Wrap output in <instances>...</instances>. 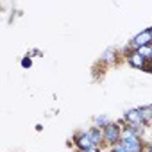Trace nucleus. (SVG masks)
<instances>
[{"mask_svg":"<svg viewBox=\"0 0 152 152\" xmlns=\"http://www.w3.org/2000/svg\"><path fill=\"white\" fill-rule=\"evenodd\" d=\"M73 145L77 147V150H79V152H83V150H88V148L95 147V145H93V141H91V138H90V134H88V131H81V132L75 134V136H73Z\"/></svg>","mask_w":152,"mask_h":152,"instance_id":"obj_4","label":"nucleus"},{"mask_svg":"<svg viewBox=\"0 0 152 152\" xmlns=\"http://www.w3.org/2000/svg\"><path fill=\"white\" fill-rule=\"evenodd\" d=\"M138 109H140L143 125H145L147 129H150V127H152V107H150V106H143V107H138Z\"/></svg>","mask_w":152,"mask_h":152,"instance_id":"obj_8","label":"nucleus"},{"mask_svg":"<svg viewBox=\"0 0 152 152\" xmlns=\"http://www.w3.org/2000/svg\"><path fill=\"white\" fill-rule=\"evenodd\" d=\"M136 52L147 61V63H150L152 61V45H147V47H141V48H136Z\"/></svg>","mask_w":152,"mask_h":152,"instance_id":"obj_11","label":"nucleus"},{"mask_svg":"<svg viewBox=\"0 0 152 152\" xmlns=\"http://www.w3.org/2000/svg\"><path fill=\"white\" fill-rule=\"evenodd\" d=\"M150 107H152V104H150Z\"/></svg>","mask_w":152,"mask_h":152,"instance_id":"obj_16","label":"nucleus"},{"mask_svg":"<svg viewBox=\"0 0 152 152\" xmlns=\"http://www.w3.org/2000/svg\"><path fill=\"white\" fill-rule=\"evenodd\" d=\"M120 145L125 148V152H145L143 138H141L132 127H125V129L122 131Z\"/></svg>","mask_w":152,"mask_h":152,"instance_id":"obj_1","label":"nucleus"},{"mask_svg":"<svg viewBox=\"0 0 152 152\" xmlns=\"http://www.w3.org/2000/svg\"><path fill=\"white\" fill-rule=\"evenodd\" d=\"M124 120H125L127 127H140V129L145 127L143 120H141V115H140V109H129V111H125Z\"/></svg>","mask_w":152,"mask_h":152,"instance_id":"obj_5","label":"nucleus"},{"mask_svg":"<svg viewBox=\"0 0 152 152\" xmlns=\"http://www.w3.org/2000/svg\"><path fill=\"white\" fill-rule=\"evenodd\" d=\"M127 63H129V66H132V68H136V70H145V66H147V61L136 52V50H132L131 47H129V52H127Z\"/></svg>","mask_w":152,"mask_h":152,"instance_id":"obj_6","label":"nucleus"},{"mask_svg":"<svg viewBox=\"0 0 152 152\" xmlns=\"http://www.w3.org/2000/svg\"><path fill=\"white\" fill-rule=\"evenodd\" d=\"M88 134H90V138H91L95 147H102L104 145V129L91 127V129H88Z\"/></svg>","mask_w":152,"mask_h":152,"instance_id":"obj_7","label":"nucleus"},{"mask_svg":"<svg viewBox=\"0 0 152 152\" xmlns=\"http://www.w3.org/2000/svg\"><path fill=\"white\" fill-rule=\"evenodd\" d=\"M145 152H152V141H150V143L145 147Z\"/></svg>","mask_w":152,"mask_h":152,"instance_id":"obj_15","label":"nucleus"},{"mask_svg":"<svg viewBox=\"0 0 152 152\" xmlns=\"http://www.w3.org/2000/svg\"><path fill=\"white\" fill-rule=\"evenodd\" d=\"M147 45H152V32L150 29H145L141 32H138L132 41H131V48L136 50V48H141V47H147Z\"/></svg>","mask_w":152,"mask_h":152,"instance_id":"obj_3","label":"nucleus"},{"mask_svg":"<svg viewBox=\"0 0 152 152\" xmlns=\"http://www.w3.org/2000/svg\"><path fill=\"white\" fill-rule=\"evenodd\" d=\"M122 127L116 124V122H111L107 127H104V145L106 147H115V145H118L120 143V140H122Z\"/></svg>","mask_w":152,"mask_h":152,"instance_id":"obj_2","label":"nucleus"},{"mask_svg":"<svg viewBox=\"0 0 152 152\" xmlns=\"http://www.w3.org/2000/svg\"><path fill=\"white\" fill-rule=\"evenodd\" d=\"M109 152H125V148H124V147H122V145L118 143V145L111 147V148H109Z\"/></svg>","mask_w":152,"mask_h":152,"instance_id":"obj_13","label":"nucleus"},{"mask_svg":"<svg viewBox=\"0 0 152 152\" xmlns=\"http://www.w3.org/2000/svg\"><path fill=\"white\" fill-rule=\"evenodd\" d=\"M111 124V120L106 116V115H97L95 118H93V127H99V129H104V127H107Z\"/></svg>","mask_w":152,"mask_h":152,"instance_id":"obj_10","label":"nucleus"},{"mask_svg":"<svg viewBox=\"0 0 152 152\" xmlns=\"http://www.w3.org/2000/svg\"><path fill=\"white\" fill-rule=\"evenodd\" d=\"M22 66H23V68H31V66H32V59H31V56H27V57L22 59Z\"/></svg>","mask_w":152,"mask_h":152,"instance_id":"obj_12","label":"nucleus"},{"mask_svg":"<svg viewBox=\"0 0 152 152\" xmlns=\"http://www.w3.org/2000/svg\"><path fill=\"white\" fill-rule=\"evenodd\" d=\"M83 152H102V147H91L88 150H83Z\"/></svg>","mask_w":152,"mask_h":152,"instance_id":"obj_14","label":"nucleus"},{"mask_svg":"<svg viewBox=\"0 0 152 152\" xmlns=\"http://www.w3.org/2000/svg\"><path fill=\"white\" fill-rule=\"evenodd\" d=\"M116 50L115 48H107L104 54H102V57H100V61L104 63V64H111V63H115L116 61Z\"/></svg>","mask_w":152,"mask_h":152,"instance_id":"obj_9","label":"nucleus"}]
</instances>
